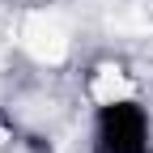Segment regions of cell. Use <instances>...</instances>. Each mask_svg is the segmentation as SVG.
Masks as SVG:
<instances>
[{"label": "cell", "instance_id": "obj_2", "mask_svg": "<svg viewBox=\"0 0 153 153\" xmlns=\"http://www.w3.org/2000/svg\"><path fill=\"white\" fill-rule=\"evenodd\" d=\"M89 98L98 102V106H115V102L136 98V85H132V76H128L123 68L102 64V68H94V72H89Z\"/></svg>", "mask_w": 153, "mask_h": 153}, {"label": "cell", "instance_id": "obj_1", "mask_svg": "<svg viewBox=\"0 0 153 153\" xmlns=\"http://www.w3.org/2000/svg\"><path fill=\"white\" fill-rule=\"evenodd\" d=\"M17 43H22L26 55L38 60V64H60L68 55V30H64V22L55 13H30L22 22Z\"/></svg>", "mask_w": 153, "mask_h": 153}]
</instances>
